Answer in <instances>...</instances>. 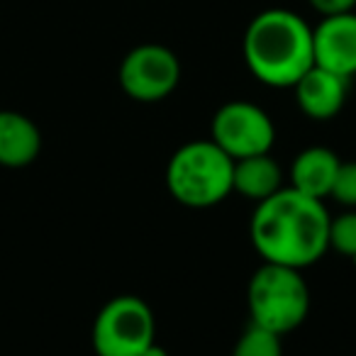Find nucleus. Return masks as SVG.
<instances>
[{"label":"nucleus","instance_id":"obj_13","mask_svg":"<svg viewBox=\"0 0 356 356\" xmlns=\"http://www.w3.org/2000/svg\"><path fill=\"white\" fill-rule=\"evenodd\" d=\"M283 337L261 330L257 325H249L239 334L232 356H283Z\"/></svg>","mask_w":356,"mask_h":356},{"label":"nucleus","instance_id":"obj_11","mask_svg":"<svg viewBox=\"0 0 356 356\" xmlns=\"http://www.w3.org/2000/svg\"><path fill=\"white\" fill-rule=\"evenodd\" d=\"M42 152L37 122L17 110H0V166L27 168Z\"/></svg>","mask_w":356,"mask_h":356},{"label":"nucleus","instance_id":"obj_6","mask_svg":"<svg viewBox=\"0 0 356 356\" xmlns=\"http://www.w3.org/2000/svg\"><path fill=\"white\" fill-rule=\"evenodd\" d=\"M210 139L232 161H239L271 152L276 142V124L261 105L252 100H229L215 110Z\"/></svg>","mask_w":356,"mask_h":356},{"label":"nucleus","instance_id":"obj_9","mask_svg":"<svg viewBox=\"0 0 356 356\" xmlns=\"http://www.w3.org/2000/svg\"><path fill=\"white\" fill-rule=\"evenodd\" d=\"M349 83L351 79H344L339 74L322 69V66H312L300 76L293 93H296V103L305 118L325 122L332 120L344 110L346 98H349Z\"/></svg>","mask_w":356,"mask_h":356},{"label":"nucleus","instance_id":"obj_14","mask_svg":"<svg viewBox=\"0 0 356 356\" xmlns=\"http://www.w3.org/2000/svg\"><path fill=\"white\" fill-rule=\"evenodd\" d=\"M330 249L346 259L356 257V210H344L330 218Z\"/></svg>","mask_w":356,"mask_h":356},{"label":"nucleus","instance_id":"obj_18","mask_svg":"<svg viewBox=\"0 0 356 356\" xmlns=\"http://www.w3.org/2000/svg\"><path fill=\"white\" fill-rule=\"evenodd\" d=\"M349 261H351V264H354V266H356V257H351V259H349Z\"/></svg>","mask_w":356,"mask_h":356},{"label":"nucleus","instance_id":"obj_16","mask_svg":"<svg viewBox=\"0 0 356 356\" xmlns=\"http://www.w3.org/2000/svg\"><path fill=\"white\" fill-rule=\"evenodd\" d=\"M310 8L320 17L339 15V13H351L356 8V0H307Z\"/></svg>","mask_w":356,"mask_h":356},{"label":"nucleus","instance_id":"obj_12","mask_svg":"<svg viewBox=\"0 0 356 356\" xmlns=\"http://www.w3.org/2000/svg\"><path fill=\"white\" fill-rule=\"evenodd\" d=\"M281 188H286V173H283L281 163L271 156V152L234 161L232 193L261 203V200L276 195Z\"/></svg>","mask_w":356,"mask_h":356},{"label":"nucleus","instance_id":"obj_4","mask_svg":"<svg viewBox=\"0 0 356 356\" xmlns=\"http://www.w3.org/2000/svg\"><path fill=\"white\" fill-rule=\"evenodd\" d=\"M249 325H257L278 337L291 334L307 320L310 288L300 268L266 264L254 271L247 286Z\"/></svg>","mask_w":356,"mask_h":356},{"label":"nucleus","instance_id":"obj_15","mask_svg":"<svg viewBox=\"0 0 356 356\" xmlns=\"http://www.w3.org/2000/svg\"><path fill=\"white\" fill-rule=\"evenodd\" d=\"M330 198L344 210H356V161H341L337 168Z\"/></svg>","mask_w":356,"mask_h":356},{"label":"nucleus","instance_id":"obj_7","mask_svg":"<svg viewBox=\"0 0 356 356\" xmlns=\"http://www.w3.org/2000/svg\"><path fill=\"white\" fill-rule=\"evenodd\" d=\"M181 61L168 47L147 42L124 54L118 69L120 88L137 103H159L166 100L181 83Z\"/></svg>","mask_w":356,"mask_h":356},{"label":"nucleus","instance_id":"obj_2","mask_svg":"<svg viewBox=\"0 0 356 356\" xmlns=\"http://www.w3.org/2000/svg\"><path fill=\"white\" fill-rule=\"evenodd\" d=\"M249 74L268 88H293L315 66L312 27L298 13L268 8L252 17L242 37Z\"/></svg>","mask_w":356,"mask_h":356},{"label":"nucleus","instance_id":"obj_8","mask_svg":"<svg viewBox=\"0 0 356 356\" xmlns=\"http://www.w3.org/2000/svg\"><path fill=\"white\" fill-rule=\"evenodd\" d=\"M315 64L344 79L356 76V13L320 17L312 27Z\"/></svg>","mask_w":356,"mask_h":356},{"label":"nucleus","instance_id":"obj_17","mask_svg":"<svg viewBox=\"0 0 356 356\" xmlns=\"http://www.w3.org/2000/svg\"><path fill=\"white\" fill-rule=\"evenodd\" d=\"M142 356H168V351L163 349L161 344H156V341H152V344L144 349V354Z\"/></svg>","mask_w":356,"mask_h":356},{"label":"nucleus","instance_id":"obj_5","mask_svg":"<svg viewBox=\"0 0 356 356\" xmlns=\"http://www.w3.org/2000/svg\"><path fill=\"white\" fill-rule=\"evenodd\" d=\"M95 356H142L156 341V320L149 302L139 296L110 298L93 322Z\"/></svg>","mask_w":356,"mask_h":356},{"label":"nucleus","instance_id":"obj_1","mask_svg":"<svg viewBox=\"0 0 356 356\" xmlns=\"http://www.w3.org/2000/svg\"><path fill=\"white\" fill-rule=\"evenodd\" d=\"M330 218L325 200L307 198L286 186L257 203L249 239L261 261L302 271L330 252Z\"/></svg>","mask_w":356,"mask_h":356},{"label":"nucleus","instance_id":"obj_3","mask_svg":"<svg viewBox=\"0 0 356 356\" xmlns=\"http://www.w3.org/2000/svg\"><path fill=\"white\" fill-rule=\"evenodd\" d=\"M234 161L213 142L193 139L171 154L166 163V191L178 205L208 210L232 195Z\"/></svg>","mask_w":356,"mask_h":356},{"label":"nucleus","instance_id":"obj_10","mask_svg":"<svg viewBox=\"0 0 356 356\" xmlns=\"http://www.w3.org/2000/svg\"><path fill=\"white\" fill-rule=\"evenodd\" d=\"M339 163L341 159L330 147H322V144L307 147L298 152L296 159L291 161L286 186H291L293 191L307 195V198L327 200Z\"/></svg>","mask_w":356,"mask_h":356}]
</instances>
